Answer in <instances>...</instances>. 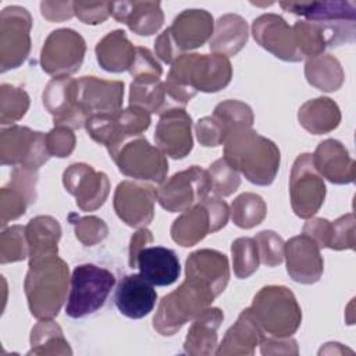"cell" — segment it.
I'll list each match as a JSON object with an SVG mask.
<instances>
[{
  "mask_svg": "<svg viewBox=\"0 0 356 356\" xmlns=\"http://www.w3.org/2000/svg\"><path fill=\"white\" fill-rule=\"evenodd\" d=\"M224 159L245 178L260 186L273 184L281 153L278 146L249 125L234 127L224 139Z\"/></svg>",
  "mask_w": 356,
  "mask_h": 356,
  "instance_id": "obj_1",
  "label": "cell"
},
{
  "mask_svg": "<svg viewBox=\"0 0 356 356\" xmlns=\"http://www.w3.org/2000/svg\"><path fill=\"white\" fill-rule=\"evenodd\" d=\"M70 270L58 254L29 260L24 291L29 312L38 320L54 318L67 299Z\"/></svg>",
  "mask_w": 356,
  "mask_h": 356,
  "instance_id": "obj_2",
  "label": "cell"
},
{
  "mask_svg": "<svg viewBox=\"0 0 356 356\" xmlns=\"http://www.w3.org/2000/svg\"><path fill=\"white\" fill-rule=\"evenodd\" d=\"M217 298L213 288L197 277L185 275L184 282L163 296L153 317V328L164 337L174 335Z\"/></svg>",
  "mask_w": 356,
  "mask_h": 356,
  "instance_id": "obj_3",
  "label": "cell"
},
{
  "mask_svg": "<svg viewBox=\"0 0 356 356\" xmlns=\"http://www.w3.org/2000/svg\"><path fill=\"white\" fill-rule=\"evenodd\" d=\"M232 78V65L222 54L185 53L172 64L167 82L177 89L191 92L216 93L228 86Z\"/></svg>",
  "mask_w": 356,
  "mask_h": 356,
  "instance_id": "obj_4",
  "label": "cell"
},
{
  "mask_svg": "<svg viewBox=\"0 0 356 356\" xmlns=\"http://www.w3.org/2000/svg\"><path fill=\"white\" fill-rule=\"evenodd\" d=\"M285 11L300 15L306 21L321 26L327 47H337L355 42L356 33V3L350 0L323 1H281Z\"/></svg>",
  "mask_w": 356,
  "mask_h": 356,
  "instance_id": "obj_5",
  "label": "cell"
},
{
  "mask_svg": "<svg viewBox=\"0 0 356 356\" xmlns=\"http://www.w3.org/2000/svg\"><path fill=\"white\" fill-rule=\"evenodd\" d=\"M250 310L263 332L275 338L292 337L302 323L293 292L282 285L263 286L254 295Z\"/></svg>",
  "mask_w": 356,
  "mask_h": 356,
  "instance_id": "obj_6",
  "label": "cell"
},
{
  "mask_svg": "<svg viewBox=\"0 0 356 356\" xmlns=\"http://www.w3.org/2000/svg\"><path fill=\"white\" fill-rule=\"evenodd\" d=\"M152 118L145 108L129 106L107 114H93L88 117L85 128L88 135L103 145L113 159L124 143L140 136L149 127Z\"/></svg>",
  "mask_w": 356,
  "mask_h": 356,
  "instance_id": "obj_7",
  "label": "cell"
},
{
  "mask_svg": "<svg viewBox=\"0 0 356 356\" xmlns=\"http://www.w3.org/2000/svg\"><path fill=\"white\" fill-rule=\"evenodd\" d=\"M115 285V275L96 264H79L71 274V288L65 313L82 318L102 309Z\"/></svg>",
  "mask_w": 356,
  "mask_h": 356,
  "instance_id": "obj_8",
  "label": "cell"
},
{
  "mask_svg": "<svg viewBox=\"0 0 356 356\" xmlns=\"http://www.w3.org/2000/svg\"><path fill=\"white\" fill-rule=\"evenodd\" d=\"M229 207L218 196H207L178 216L170 229L175 243L191 248L203 241L209 234L217 232L228 222Z\"/></svg>",
  "mask_w": 356,
  "mask_h": 356,
  "instance_id": "obj_9",
  "label": "cell"
},
{
  "mask_svg": "<svg viewBox=\"0 0 356 356\" xmlns=\"http://www.w3.org/2000/svg\"><path fill=\"white\" fill-rule=\"evenodd\" d=\"M211 182L207 170L199 165H191L186 170L175 172L156 189L159 204L170 211H186L209 196Z\"/></svg>",
  "mask_w": 356,
  "mask_h": 356,
  "instance_id": "obj_10",
  "label": "cell"
},
{
  "mask_svg": "<svg viewBox=\"0 0 356 356\" xmlns=\"http://www.w3.org/2000/svg\"><path fill=\"white\" fill-rule=\"evenodd\" d=\"M32 17L21 6H8L0 14V71L21 67L31 51Z\"/></svg>",
  "mask_w": 356,
  "mask_h": 356,
  "instance_id": "obj_11",
  "label": "cell"
},
{
  "mask_svg": "<svg viewBox=\"0 0 356 356\" xmlns=\"http://www.w3.org/2000/svg\"><path fill=\"white\" fill-rule=\"evenodd\" d=\"M113 160L125 177L154 184H163L167 179V157L157 146L150 145L146 138L138 136L128 140Z\"/></svg>",
  "mask_w": 356,
  "mask_h": 356,
  "instance_id": "obj_12",
  "label": "cell"
},
{
  "mask_svg": "<svg viewBox=\"0 0 356 356\" xmlns=\"http://www.w3.org/2000/svg\"><path fill=\"white\" fill-rule=\"evenodd\" d=\"M50 157L46 147V134L21 125H11L1 129V165H21L38 171Z\"/></svg>",
  "mask_w": 356,
  "mask_h": 356,
  "instance_id": "obj_13",
  "label": "cell"
},
{
  "mask_svg": "<svg viewBox=\"0 0 356 356\" xmlns=\"http://www.w3.org/2000/svg\"><path fill=\"white\" fill-rule=\"evenodd\" d=\"M85 39L71 28L51 31L40 50L42 70L54 78L75 74L85 58Z\"/></svg>",
  "mask_w": 356,
  "mask_h": 356,
  "instance_id": "obj_14",
  "label": "cell"
},
{
  "mask_svg": "<svg viewBox=\"0 0 356 356\" xmlns=\"http://www.w3.org/2000/svg\"><path fill=\"white\" fill-rule=\"evenodd\" d=\"M325 184L316 171L312 153H302L293 161L289 177V197L293 213L305 220L312 218L325 199Z\"/></svg>",
  "mask_w": 356,
  "mask_h": 356,
  "instance_id": "obj_15",
  "label": "cell"
},
{
  "mask_svg": "<svg viewBox=\"0 0 356 356\" xmlns=\"http://www.w3.org/2000/svg\"><path fill=\"white\" fill-rule=\"evenodd\" d=\"M63 184L75 196L82 211H95L104 204L110 193V181L102 171L86 163H74L63 172Z\"/></svg>",
  "mask_w": 356,
  "mask_h": 356,
  "instance_id": "obj_16",
  "label": "cell"
},
{
  "mask_svg": "<svg viewBox=\"0 0 356 356\" xmlns=\"http://www.w3.org/2000/svg\"><path fill=\"white\" fill-rule=\"evenodd\" d=\"M156 200V188L125 179L117 185L113 204L122 222L132 228H146L153 221Z\"/></svg>",
  "mask_w": 356,
  "mask_h": 356,
  "instance_id": "obj_17",
  "label": "cell"
},
{
  "mask_svg": "<svg viewBox=\"0 0 356 356\" xmlns=\"http://www.w3.org/2000/svg\"><path fill=\"white\" fill-rule=\"evenodd\" d=\"M76 92L78 79L70 76L53 78L46 85L42 100L53 117L54 127H68L71 129L85 127L88 118L78 106Z\"/></svg>",
  "mask_w": 356,
  "mask_h": 356,
  "instance_id": "obj_18",
  "label": "cell"
},
{
  "mask_svg": "<svg viewBox=\"0 0 356 356\" xmlns=\"http://www.w3.org/2000/svg\"><path fill=\"white\" fill-rule=\"evenodd\" d=\"M252 35L257 44L280 60L289 63L303 60V56L296 47L292 26L278 14L267 13L254 18L252 22Z\"/></svg>",
  "mask_w": 356,
  "mask_h": 356,
  "instance_id": "obj_19",
  "label": "cell"
},
{
  "mask_svg": "<svg viewBox=\"0 0 356 356\" xmlns=\"http://www.w3.org/2000/svg\"><path fill=\"white\" fill-rule=\"evenodd\" d=\"M165 31L179 57L189 50L202 47L211 39L214 19L206 10L188 8L181 11Z\"/></svg>",
  "mask_w": 356,
  "mask_h": 356,
  "instance_id": "obj_20",
  "label": "cell"
},
{
  "mask_svg": "<svg viewBox=\"0 0 356 356\" xmlns=\"http://www.w3.org/2000/svg\"><path fill=\"white\" fill-rule=\"evenodd\" d=\"M157 147L171 159L186 157L193 147L192 118L185 108H171L160 114L154 129Z\"/></svg>",
  "mask_w": 356,
  "mask_h": 356,
  "instance_id": "obj_21",
  "label": "cell"
},
{
  "mask_svg": "<svg viewBox=\"0 0 356 356\" xmlns=\"http://www.w3.org/2000/svg\"><path fill=\"white\" fill-rule=\"evenodd\" d=\"M284 259L289 277L300 284L320 281L324 271V260L318 245L306 234L292 236L285 242Z\"/></svg>",
  "mask_w": 356,
  "mask_h": 356,
  "instance_id": "obj_22",
  "label": "cell"
},
{
  "mask_svg": "<svg viewBox=\"0 0 356 356\" xmlns=\"http://www.w3.org/2000/svg\"><path fill=\"white\" fill-rule=\"evenodd\" d=\"M38 171L14 167L10 175V182L0 191V224L1 228L7 222L19 218L25 214L26 207L36 200Z\"/></svg>",
  "mask_w": 356,
  "mask_h": 356,
  "instance_id": "obj_23",
  "label": "cell"
},
{
  "mask_svg": "<svg viewBox=\"0 0 356 356\" xmlns=\"http://www.w3.org/2000/svg\"><path fill=\"white\" fill-rule=\"evenodd\" d=\"M122 99V81H107L97 76H81L78 79L76 100L86 118L93 114H107L121 110Z\"/></svg>",
  "mask_w": 356,
  "mask_h": 356,
  "instance_id": "obj_24",
  "label": "cell"
},
{
  "mask_svg": "<svg viewBox=\"0 0 356 356\" xmlns=\"http://www.w3.org/2000/svg\"><path fill=\"white\" fill-rule=\"evenodd\" d=\"M140 274H128L118 282L114 293V303L118 312L128 318H143L153 312L157 302V292Z\"/></svg>",
  "mask_w": 356,
  "mask_h": 356,
  "instance_id": "obj_25",
  "label": "cell"
},
{
  "mask_svg": "<svg viewBox=\"0 0 356 356\" xmlns=\"http://www.w3.org/2000/svg\"><path fill=\"white\" fill-rule=\"evenodd\" d=\"M316 171L337 185L352 184L356 177V163L348 149L337 139H325L318 143L312 154Z\"/></svg>",
  "mask_w": 356,
  "mask_h": 356,
  "instance_id": "obj_26",
  "label": "cell"
},
{
  "mask_svg": "<svg viewBox=\"0 0 356 356\" xmlns=\"http://www.w3.org/2000/svg\"><path fill=\"white\" fill-rule=\"evenodd\" d=\"M111 15L140 36L156 33L164 24L160 1H113Z\"/></svg>",
  "mask_w": 356,
  "mask_h": 356,
  "instance_id": "obj_27",
  "label": "cell"
},
{
  "mask_svg": "<svg viewBox=\"0 0 356 356\" xmlns=\"http://www.w3.org/2000/svg\"><path fill=\"white\" fill-rule=\"evenodd\" d=\"M136 267L139 268V274L156 286L174 284L181 273L177 253L163 246L143 248L136 257Z\"/></svg>",
  "mask_w": 356,
  "mask_h": 356,
  "instance_id": "obj_28",
  "label": "cell"
},
{
  "mask_svg": "<svg viewBox=\"0 0 356 356\" xmlns=\"http://www.w3.org/2000/svg\"><path fill=\"white\" fill-rule=\"evenodd\" d=\"M263 338V330L254 320L250 307H246L238 316L236 323L228 328L214 353L217 356H252Z\"/></svg>",
  "mask_w": 356,
  "mask_h": 356,
  "instance_id": "obj_29",
  "label": "cell"
},
{
  "mask_svg": "<svg viewBox=\"0 0 356 356\" xmlns=\"http://www.w3.org/2000/svg\"><path fill=\"white\" fill-rule=\"evenodd\" d=\"M185 275L203 280L218 296L224 292L229 281L228 259L216 249L195 250L185 261Z\"/></svg>",
  "mask_w": 356,
  "mask_h": 356,
  "instance_id": "obj_30",
  "label": "cell"
},
{
  "mask_svg": "<svg viewBox=\"0 0 356 356\" xmlns=\"http://www.w3.org/2000/svg\"><path fill=\"white\" fill-rule=\"evenodd\" d=\"M224 320L218 307H206L191 324L184 341V352L192 356H207L216 352L217 331Z\"/></svg>",
  "mask_w": 356,
  "mask_h": 356,
  "instance_id": "obj_31",
  "label": "cell"
},
{
  "mask_svg": "<svg viewBox=\"0 0 356 356\" xmlns=\"http://www.w3.org/2000/svg\"><path fill=\"white\" fill-rule=\"evenodd\" d=\"M135 49L136 46L129 42L125 32L122 29H115L97 42L95 53L99 65L104 71L124 72L129 71L132 65Z\"/></svg>",
  "mask_w": 356,
  "mask_h": 356,
  "instance_id": "obj_32",
  "label": "cell"
},
{
  "mask_svg": "<svg viewBox=\"0 0 356 356\" xmlns=\"http://www.w3.org/2000/svg\"><path fill=\"white\" fill-rule=\"evenodd\" d=\"M248 36L249 28L245 18L229 13L217 19L209 46L213 53L231 57L243 49L248 42Z\"/></svg>",
  "mask_w": 356,
  "mask_h": 356,
  "instance_id": "obj_33",
  "label": "cell"
},
{
  "mask_svg": "<svg viewBox=\"0 0 356 356\" xmlns=\"http://www.w3.org/2000/svg\"><path fill=\"white\" fill-rule=\"evenodd\" d=\"M29 260H39L46 256L58 254L61 238L60 222L51 216H36L25 227Z\"/></svg>",
  "mask_w": 356,
  "mask_h": 356,
  "instance_id": "obj_34",
  "label": "cell"
},
{
  "mask_svg": "<svg viewBox=\"0 0 356 356\" xmlns=\"http://www.w3.org/2000/svg\"><path fill=\"white\" fill-rule=\"evenodd\" d=\"M299 124L313 135L334 131L341 122V110L330 97H316L303 103L298 111Z\"/></svg>",
  "mask_w": 356,
  "mask_h": 356,
  "instance_id": "obj_35",
  "label": "cell"
},
{
  "mask_svg": "<svg viewBox=\"0 0 356 356\" xmlns=\"http://www.w3.org/2000/svg\"><path fill=\"white\" fill-rule=\"evenodd\" d=\"M129 106L145 108L150 114H163L171 108H182L170 92L165 81L156 83L131 82Z\"/></svg>",
  "mask_w": 356,
  "mask_h": 356,
  "instance_id": "obj_36",
  "label": "cell"
},
{
  "mask_svg": "<svg viewBox=\"0 0 356 356\" xmlns=\"http://www.w3.org/2000/svg\"><path fill=\"white\" fill-rule=\"evenodd\" d=\"M305 76L312 86L321 92L338 90L345 79L341 63L330 53L307 58L305 64Z\"/></svg>",
  "mask_w": 356,
  "mask_h": 356,
  "instance_id": "obj_37",
  "label": "cell"
},
{
  "mask_svg": "<svg viewBox=\"0 0 356 356\" xmlns=\"http://www.w3.org/2000/svg\"><path fill=\"white\" fill-rule=\"evenodd\" d=\"M26 355H72L61 327L53 320H39L31 331V349Z\"/></svg>",
  "mask_w": 356,
  "mask_h": 356,
  "instance_id": "obj_38",
  "label": "cell"
},
{
  "mask_svg": "<svg viewBox=\"0 0 356 356\" xmlns=\"http://www.w3.org/2000/svg\"><path fill=\"white\" fill-rule=\"evenodd\" d=\"M231 218L232 222L243 229H250L259 225L266 214H267V204L261 196L246 192L239 195L231 204Z\"/></svg>",
  "mask_w": 356,
  "mask_h": 356,
  "instance_id": "obj_39",
  "label": "cell"
},
{
  "mask_svg": "<svg viewBox=\"0 0 356 356\" xmlns=\"http://www.w3.org/2000/svg\"><path fill=\"white\" fill-rule=\"evenodd\" d=\"M292 29L296 47L299 53L303 56V58H312L324 53L327 47V40L318 24L306 19H299L295 22Z\"/></svg>",
  "mask_w": 356,
  "mask_h": 356,
  "instance_id": "obj_40",
  "label": "cell"
},
{
  "mask_svg": "<svg viewBox=\"0 0 356 356\" xmlns=\"http://www.w3.org/2000/svg\"><path fill=\"white\" fill-rule=\"evenodd\" d=\"M29 96L19 88L10 83L0 86V124H14L19 121L29 108Z\"/></svg>",
  "mask_w": 356,
  "mask_h": 356,
  "instance_id": "obj_41",
  "label": "cell"
},
{
  "mask_svg": "<svg viewBox=\"0 0 356 356\" xmlns=\"http://www.w3.org/2000/svg\"><path fill=\"white\" fill-rule=\"evenodd\" d=\"M231 253L234 274L238 278L245 280L259 268L260 259L254 238L242 236L235 239L231 245Z\"/></svg>",
  "mask_w": 356,
  "mask_h": 356,
  "instance_id": "obj_42",
  "label": "cell"
},
{
  "mask_svg": "<svg viewBox=\"0 0 356 356\" xmlns=\"http://www.w3.org/2000/svg\"><path fill=\"white\" fill-rule=\"evenodd\" d=\"M29 257L25 227L11 225L0 235V263H14Z\"/></svg>",
  "mask_w": 356,
  "mask_h": 356,
  "instance_id": "obj_43",
  "label": "cell"
},
{
  "mask_svg": "<svg viewBox=\"0 0 356 356\" xmlns=\"http://www.w3.org/2000/svg\"><path fill=\"white\" fill-rule=\"evenodd\" d=\"M355 216L353 213H348L345 216L338 217L334 221H328L325 236H324V248L332 250H345L355 249Z\"/></svg>",
  "mask_w": 356,
  "mask_h": 356,
  "instance_id": "obj_44",
  "label": "cell"
},
{
  "mask_svg": "<svg viewBox=\"0 0 356 356\" xmlns=\"http://www.w3.org/2000/svg\"><path fill=\"white\" fill-rule=\"evenodd\" d=\"M207 172L211 182V192L218 197L232 195L241 185L239 172L224 157L210 164Z\"/></svg>",
  "mask_w": 356,
  "mask_h": 356,
  "instance_id": "obj_45",
  "label": "cell"
},
{
  "mask_svg": "<svg viewBox=\"0 0 356 356\" xmlns=\"http://www.w3.org/2000/svg\"><path fill=\"white\" fill-rule=\"evenodd\" d=\"M68 220L74 225L76 239L85 246H95L100 243L108 234L107 224L96 216L81 217L71 213L68 216Z\"/></svg>",
  "mask_w": 356,
  "mask_h": 356,
  "instance_id": "obj_46",
  "label": "cell"
},
{
  "mask_svg": "<svg viewBox=\"0 0 356 356\" xmlns=\"http://www.w3.org/2000/svg\"><path fill=\"white\" fill-rule=\"evenodd\" d=\"M129 74L134 76V82L156 83L161 81L160 78L163 74V68L149 49L136 46L135 57L129 68Z\"/></svg>",
  "mask_w": 356,
  "mask_h": 356,
  "instance_id": "obj_47",
  "label": "cell"
},
{
  "mask_svg": "<svg viewBox=\"0 0 356 356\" xmlns=\"http://www.w3.org/2000/svg\"><path fill=\"white\" fill-rule=\"evenodd\" d=\"M259 249V259L267 267H275L284 260V246L282 238L270 229L261 231L254 236Z\"/></svg>",
  "mask_w": 356,
  "mask_h": 356,
  "instance_id": "obj_48",
  "label": "cell"
},
{
  "mask_svg": "<svg viewBox=\"0 0 356 356\" xmlns=\"http://www.w3.org/2000/svg\"><path fill=\"white\" fill-rule=\"evenodd\" d=\"M75 135L68 127H54L46 134V147L51 157H68L75 149Z\"/></svg>",
  "mask_w": 356,
  "mask_h": 356,
  "instance_id": "obj_49",
  "label": "cell"
},
{
  "mask_svg": "<svg viewBox=\"0 0 356 356\" xmlns=\"http://www.w3.org/2000/svg\"><path fill=\"white\" fill-rule=\"evenodd\" d=\"M113 1H74V14L88 25L104 22L111 15Z\"/></svg>",
  "mask_w": 356,
  "mask_h": 356,
  "instance_id": "obj_50",
  "label": "cell"
},
{
  "mask_svg": "<svg viewBox=\"0 0 356 356\" xmlns=\"http://www.w3.org/2000/svg\"><path fill=\"white\" fill-rule=\"evenodd\" d=\"M195 131L199 143L206 147H216L224 143L225 134L213 115L203 117L202 120H199L196 122Z\"/></svg>",
  "mask_w": 356,
  "mask_h": 356,
  "instance_id": "obj_51",
  "label": "cell"
},
{
  "mask_svg": "<svg viewBox=\"0 0 356 356\" xmlns=\"http://www.w3.org/2000/svg\"><path fill=\"white\" fill-rule=\"evenodd\" d=\"M261 355H298V342L288 337V338H275L268 337L263 338L260 342Z\"/></svg>",
  "mask_w": 356,
  "mask_h": 356,
  "instance_id": "obj_52",
  "label": "cell"
},
{
  "mask_svg": "<svg viewBox=\"0 0 356 356\" xmlns=\"http://www.w3.org/2000/svg\"><path fill=\"white\" fill-rule=\"evenodd\" d=\"M42 15L51 22L70 19L74 14V3L71 1H42L40 3Z\"/></svg>",
  "mask_w": 356,
  "mask_h": 356,
  "instance_id": "obj_53",
  "label": "cell"
},
{
  "mask_svg": "<svg viewBox=\"0 0 356 356\" xmlns=\"http://www.w3.org/2000/svg\"><path fill=\"white\" fill-rule=\"evenodd\" d=\"M152 242H153V235L147 228H139L131 236L129 250H128V263H129L131 268L136 267V257H138L139 252Z\"/></svg>",
  "mask_w": 356,
  "mask_h": 356,
  "instance_id": "obj_54",
  "label": "cell"
}]
</instances>
